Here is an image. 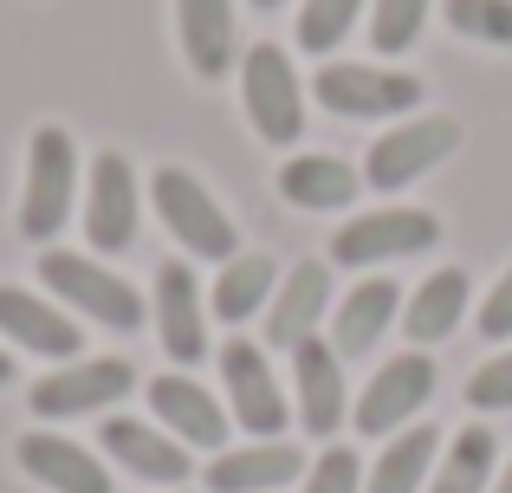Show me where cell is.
<instances>
[{
	"label": "cell",
	"mask_w": 512,
	"mask_h": 493,
	"mask_svg": "<svg viewBox=\"0 0 512 493\" xmlns=\"http://www.w3.org/2000/svg\"><path fill=\"white\" fill-rule=\"evenodd\" d=\"M72 195H78V143L59 124L33 130V143H26V195H20L26 241H52L65 228V215H72Z\"/></svg>",
	"instance_id": "1"
},
{
	"label": "cell",
	"mask_w": 512,
	"mask_h": 493,
	"mask_svg": "<svg viewBox=\"0 0 512 493\" xmlns=\"http://www.w3.org/2000/svg\"><path fill=\"white\" fill-rule=\"evenodd\" d=\"M39 279L59 305H78L85 318L111 331H137L143 325V299L130 279H117L111 266H98L91 253H39Z\"/></svg>",
	"instance_id": "2"
},
{
	"label": "cell",
	"mask_w": 512,
	"mask_h": 493,
	"mask_svg": "<svg viewBox=\"0 0 512 493\" xmlns=\"http://www.w3.org/2000/svg\"><path fill=\"white\" fill-rule=\"evenodd\" d=\"M150 202H156V215H163V228L182 241L195 260H234L240 241H234V221L221 215V202H214L208 189H201L188 169H156V182H150Z\"/></svg>",
	"instance_id": "3"
},
{
	"label": "cell",
	"mask_w": 512,
	"mask_h": 493,
	"mask_svg": "<svg viewBox=\"0 0 512 493\" xmlns=\"http://www.w3.org/2000/svg\"><path fill=\"white\" fill-rule=\"evenodd\" d=\"M240 104H247V124L266 143H299L305 130V98H299V72H292L286 46H247L240 65Z\"/></svg>",
	"instance_id": "4"
},
{
	"label": "cell",
	"mask_w": 512,
	"mask_h": 493,
	"mask_svg": "<svg viewBox=\"0 0 512 493\" xmlns=\"http://www.w3.org/2000/svg\"><path fill=\"white\" fill-rule=\"evenodd\" d=\"M130 390H137V370H130L124 357H78V364L39 377L26 403H33V416H46V422H72V416L117 409Z\"/></svg>",
	"instance_id": "5"
},
{
	"label": "cell",
	"mask_w": 512,
	"mask_h": 493,
	"mask_svg": "<svg viewBox=\"0 0 512 493\" xmlns=\"http://www.w3.org/2000/svg\"><path fill=\"white\" fill-rule=\"evenodd\" d=\"M461 150V124L454 117H409V124H396L389 137L370 143V163H363V182L383 195L409 189L415 176H428V169L441 163V156Z\"/></svg>",
	"instance_id": "6"
},
{
	"label": "cell",
	"mask_w": 512,
	"mask_h": 493,
	"mask_svg": "<svg viewBox=\"0 0 512 493\" xmlns=\"http://www.w3.org/2000/svg\"><path fill=\"white\" fill-rule=\"evenodd\" d=\"M441 241V221L422 208H376V215H350L331 234V260L338 266H383L402 253H428Z\"/></svg>",
	"instance_id": "7"
},
{
	"label": "cell",
	"mask_w": 512,
	"mask_h": 493,
	"mask_svg": "<svg viewBox=\"0 0 512 493\" xmlns=\"http://www.w3.org/2000/svg\"><path fill=\"white\" fill-rule=\"evenodd\" d=\"M221 383H227V409H234L240 429L260 435V442H279V429L292 422V409H286V396H279L273 364H266L260 344L227 338L221 344Z\"/></svg>",
	"instance_id": "8"
},
{
	"label": "cell",
	"mask_w": 512,
	"mask_h": 493,
	"mask_svg": "<svg viewBox=\"0 0 512 493\" xmlns=\"http://www.w3.org/2000/svg\"><path fill=\"white\" fill-rule=\"evenodd\" d=\"M312 98L331 117H402L422 98V78L383 72V65H325L312 78Z\"/></svg>",
	"instance_id": "9"
},
{
	"label": "cell",
	"mask_w": 512,
	"mask_h": 493,
	"mask_svg": "<svg viewBox=\"0 0 512 493\" xmlns=\"http://www.w3.org/2000/svg\"><path fill=\"white\" fill-rule=\"evenodd\" d=\"M428 390H435V364L428 357H415V351L389 357L370 377V390L357 396V429L363 435H402V422L428 403Z\"/></svg>",
	"instance_id": "10"
},
{
	"label": "cell",
	"mask_w": 512,
	"mask_h": 493,
	"mask_svg": "<svg viewBox=\"0 0 512 493\" xmlns=\"http://www.w3.org/2000/svg\"><path fill=\"white\" fill-rule=\"evenodd\" d=\"M331 312V266L325 260H299L279 292L266 299V344L279 351H299L305 338H318V318Z\"/></svg>",
	"instance_id": "11"
},
{
	"label": "cell",
	"mask_w": 512,
	"mask_h": 493,
	"mask_svg": "<svg viewBox=\"0 0 512 493\" xmlns=\"http://www.w3.org/2000/svg\"><path fill=\"white\" fill-rule=\"evenodd\" d=\"M85 234L98 253H124L137 241V176L117 150L91 163V195H85Z\"/></svg>",
	"instance_id": "12"
},
{
	"label": "cell",
	"mask_w": 512,
	"mask_h": 493,
	"mask_svg": "<svg viewBox=\"0 0 512 493\" xmlns=\"http://www.w3.org/2000/svg\"><path fill=\"white\" fill-rule=\"evenodd\" d=\"M156 338L175 364H201L208 357V312H201V286L182 260L156 273Z\"/></svg>",
	"instance_id": "13"
},
{
	"label": "cell",
	"mask_w": 512,
	"mask_h": 493,
	"mask_svg": "<svg viewBox=\"0 0 512 493\" xmlns=\"http://www.w3.org/2000/svg\"><path fill=\"white\" fill-rule=\"evenodd\" d=\"M98 442H104V455H111L117 468H130L150 487H182L188 481V448L175 442V435L150 429V422H137V416H111Z\"/></svg>",
	"instance_id": "14"
},
{
	"label": "cell",
	"mask_w": 512,
	"mask_h": 493,
	"mask_svg": "<svg viewBox=\"0 0 512 493\" xmlns=\"http://www.w3.org/2000/svg\"><path fill=\"white\" fill-rule=\"evenodd\" d=\"M0 338H13L33 357H78L85 351V331L65 318V305H46L26 286H0Z\"/></svg>",
	"instance_id": "15"
},
{
	"label": "cell",
	"mask_w": 512,
	"mask_h": 493,
	"mask_svg": "<svg viewBox=\"0 0 512 493\" xmlns=\"http://www.w3.org/2000/svg\"><path fill=\"white\" fill-rule=\"evenodd\" d=\"M13 461L52 493H111V468L91 461V448L65 442V435H52V429L20 435V442H13Z\"/></svg>",
	"instance_id": "16"
},
{
	"label": "cell",
	"mask_w": 512,
	"mask_h": 493,
	"mask_svg": "<svg viewBox=\"0 0 512 493\" xmlns=\"http://www.w3.org/2000/svg\"><path fill=\"white\" fill-rule=\"evenodd\" d=\"M292 377H299V429L331 442L344 422V357L331 351V338H305L292 351Z\"/></svg>",
	"instance_id": "17"
},
{
	"label": "cell",
	"mask_w": 512,
	"mask_h": 493,
	"mask_svg": "<svg viewBox=\"0 0 512 493\" xmlns=\"http://www.w3.org/2000/svg\"><path fill=\"white\" fill-rule=\"evenodd\" d=\"M150 409L182 448H221L227 442V409L214 403L195 377H156L150 383Z\"/></svg>",
	"instance_id": "18"
},
{
	"label": "cell",
	"mask_w": 512,
	"mask_h": 493,
	"mask_svg": "<svg viewBox=\"0 0 512 493\" xmlns=\"http://www.w3.org/2000/svg\"><path fill=\"white\" fill-rule=\"evenodd\" d=\"M175 33L201 78H221L234 65V0H175Z\"/></svg>",
	"instance_id": "19"
},
{
	"label": "cell",
	"mask_w": 512,
	"mask_h": 493,
	"mask_svg": "<svg viewBox=\"0 0 512 493\" xmlns=\"http://www.w3.org/2000/svg\"><path fill=\"white\" fill-rule=\"evenodd\" d=\"M396 305H402V292L389 286V279H363V286H350V299L331 305V351H338V357H363L389 331Z\"/></svg>",
	"instance_id": "20"
},
{
	"label": "cell",
	"mask_w": 512,
	"mask_h": 493,
	"mask_svg": "<svg viewBox=\"0 0 512 493\" xmlns=\"http://www.w3.org/2000/svg\"><path fill=\"white\" fill-rule=\"evenodd\" d=\"M286 481H299V448L286 442H253L208 461V493H273Z\"/></svg>",
	"instance_id": "21"
},
{
	"label": "cell",
	"mask_w": 512,
	"mask_h": 493,
	"mask_svg": "<svg viewBox=\"0 0 512 493\" xmlns=\"http://www.w3.org/2000/svg\"><path fill=\"white\" fill-rule=\"evenodd\" d=\"M363 189V176L338 156H292L286 169H279V195H286L292 208H312V215H325V208H350Z\"/></svg>",
	"instance_id": "22"
},
{
	"label": "cell",
	"mask_w": 512,
	"mask_h": 493,
	"mask_svg": "<svg viewBox=\"0 0 512 493\" xmlns=\"http://www.w3.org/2000/svg\"><path fill=\"white\" fill-rule=\"evenodd\" d=\"M467 292H474V286H467L461 266H441V273H428V279H422V292L402 305V331H409L415 344L448 338V331L461 325V312H467Z\"/></svg>",
	"instance_id": "23"
},
{
	"label": "cell",
	"mask_w": 512,
	"mask_h": 493,
	"mask_svg": "<svg viewBox=\"0 0 512 493\" xmlns=\"http://www.w3.org/2000/svg\"><path fill=\"white\" fill-rule=\"evenodd\" d=\"M273 260L266 253H234V260L221 266V279H214V292H208V305H214V318H227V325H240V318H253V312H266V299H273Z\"/></svg>",
	"instance_id": "24"
},
{
	"label": "cell",
	"mask_w": 512,
	"mask_h": 493,
	"mask_svg": "<svg viewBox=\"0 0 512 493\" xmlns=\"http://www.w3.org/2000/svg\"><path fill=\"white\" fill-rule=\"evenodd\" d=\"M435 455H441V435H435V429H402L396 442L376 455L370 487H363V493H422L428 468H435Z\"/></svg>",
	"instance_id": "25"
},
{
	"label": "cell",
	"mask_w": 512,
	"mask_h": 493,
	"mask_svg": "<svg viewBox=\"0 0 512 493\" xmlns=\"http://www.w3.org/2000/svg\"><path fill=\"white\" fill-rule=\"evenodd\" d=\"M493 429H461L448 461H435V493H487L493 481Z\"/></svg>",
	"instance_id": "26"
},
{
	"label": "cell",
	"mask_w": 512,
	"mask_h": 493,
	"mask_svg": "<svg viewBox=\"0 0 512 493\" xmlns=\"http://www.w3.org/2000/svg\"><path fill=\"white\" fill-rule=\"evenodd\" d=\"M357 13H363V0H305V7H299V52L344 46V33H350Z\"/></svg>",
	"instance_id": "27"
},
{
	"label": "cell",
	"mask_w": 512,
	"mask_h": 493,
	"mask_svg": "<svg viewBox=\"0 0 512 493\" xmlns=\"http://www.w3.org/2000/svg\"><path fill=\"white\" fill-rule=\"evenodd\" d=\"M448 26L480 46H512V0H448Z\"/></svg>",
	"instance_id": "28"
},
{
	"label": "cell",
	"mask_w": 512,
	"mask_h": 493,
	"mask_svg": "<svg viewBox=\"0 0 512 493\" xmlns=\"http://www.w3.org/2000/svg\"><path fill=\"white\" fill-rule=\"evenodd\" d=\"M422 20H428V0H376V7H370V46H376V52L415 46Z\"/></svg>",
	"instance_id": "29"
},
{
	"label": "cell",
	"mask_w": 512,
	"mask_h": 493,
	"mask_svg": "<svg viewBox=\"0 0 512 493\" xmlns=\"http://www.w3.org/2000/svg\"><path fill=\"white\" fill-rule=\"evenodd\" d=\"M305 493H363V468L350 448H325L305 474Z\"/></svg>",
	"instance_id": "30"
},
{
	"label": "cell",
	"mask_w": 512,
	"mask_h": 493,
	"mask_svg": "<svg viewBox=\"0 0 512 493\" xmlns=\"http://www.w3.org/2000/svg\"><path fill=\"white\" fill-rule=\"evenodd\" d=\"M467 403L474 409H512V351L506 357H487L467 383Z\"/></svg>",
	"instance_id": "31"
},
{
	"label": "cell",
	"mask_w": 512,
	"mask_h": 493,
	"mask_svg": "<svg viewBox=\"0 0 512 493\" xmlns=\"http://www.w3.org/2000/svg\"><path fill=\"white\" fill-rule=\"evenodd\" d=\"M480 331H487L493 344H500V338H512V266L500 273V286L487 292V305H480Z\"/></svg>",
	"instance_id": "32"
},
{
	"label": "cell",
	"mask_w": 512,
	"mask_h": 493,
	"mask_svg": "<svg viewBox=\"0 0 512 493\" xmlns=\"http://www.w3.org/2000/svg\"><path fill=\"white\" fill-rule=\"evenodd\" d=\"M493 493H512V461H506V474H500V481H493Z\"/></svg>",
	"instance_id": "33"
},
{
	"label": "cell",
	"mask_w": 512,
	"mask_h": 493,
	"mask_svg": "<svg viewBox=\"0 0 512 493\" xmlns=\"http://www.w3.org/2000/svg\"><path fill=\"white\" fill-rule=\"evenodd\" d=\"M7 377H13V357H7V351H0V383H7Z\"/></svg>",
	"instance_id": "34"
},
{
	"label": "cell",
	"mask_w": 512,
	"mask_h": 493,
	"mask_svg": "<svg viewBox=\"0 0 512 493\" xmlns=\"http://www.w3.org/2000/svg\"><path fill=\"white\" fill-rule=\"evenodd\" d=\"M253 7H286V0H253Z\"/></svg>",
	"instance_id": "35"
}]
</instances>
